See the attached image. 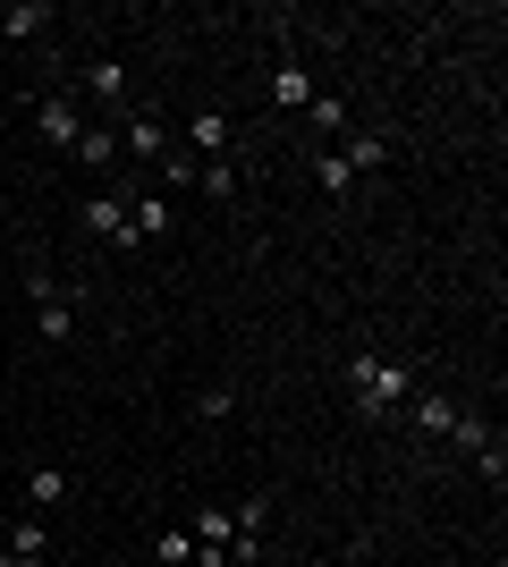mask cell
<instances>
[{
    "instance_id": "obj_1",
    "label": "cell",
    "mask_w": 508,
    "mask_h": 567,
    "mask_svg": "<svg viewBox=\"0 0 508 567\" xmlns=\"http://www.w3.org/2000/svg\"><path fill=\"white\" fill-rule=\"evenodd\" d=\"M348 399H356V415L390 424V415L415 399V364H398V355H356V364H348Z\"/></svg>"
},
{
    "instance_id": "obj_2",
    "label": "cell",
    "mask_w": 508,
    "mask_h": 567,
    "mask_svg": "<svg viewBox=\"0 0 508 567\" xmlns=\"http://www.w3.org/2000/svg\"><path fill=\"white\" fill-rule=\"evenodd\" d=\"M25 297H34V331H43V348H69V339H76V288H60L51 271H25Z\"/></svg>"
},
{
    "instance_id": "obj_3",
    "label": "cell",
    "mask_w": 508,
    "mask_h": 567,
    "mask_svg": "<svg viewBox=\"0 0 508 567\" xmlns=\"http://www.w3.org/2000/svg\"><path fill=\"white\" fill-rule=\"evenodd\" d=\"M34 136L60 144V153H76V136H85V111H76V94H34Z\"/></svg>"
},
{
    "instance_id": "obj_4",
    "label": "cell",
    "mask_w": 508,
    "mask_h": 567,
    "mask_svg": "<svg viewBox=\"0 0 508 567\" xmlns=\"http://www.w3.org/2000/svg\"><path fill=\"white\" fill-rule=\"evenodd\" d=\"M0 567H51V534H43V517L0 525Z\"/></svg>"
},
{
    "instance_id": "obj_5",
    "label": "cell",
    "mask_w": 508,
    "mask_h": 567,
    "mask_svg": "<svg viewBox=\"0 0 508 567\" xmlns=\"http://www.w3.org/2000/svg\"><path fill=\"white\" fill-rule=\"evenodd\" d=\"M85 237H102L111 255H127V246H136V229H127V195H94V204H85Z\"/></svg>"
},
{
    "instance_id": "obj_6",
    "label": "cell",
    "mask_w": 508,
    "mask_h": 567,
    "mask_svg": "<svg viewBox=\"0 0 508 567\" xmlns=\"http://www.w3.org/2000/svg\"><path fill=\"white\" fill-rule=\"evenodd\" d=\"M85 94L94 102H136V69H127V60H85Z\"/></svg>"
},
{
    "instance_id": "obj_7",
    "label": "cell",
    "mask_w": 508,
    "mask_h": 567,
    "mask_svg": "<svg viewBox=\"0 0 508 567\" xmlns=\"http://www.w3.org/2000/svg\"><path fill=\"white\" fill-rule=\"evenodd\" d=\"M120 153H136V162H162V153H169V127H162V111H127V127H120Z\"/></svg>"
},
{
    "instance_id": "obj_8",
    "label": "cell",
    "mask_w": 508,
    "mask_h": 567,
    "mask_svg": "<svg viewBox=\"0 0 508 567\" xmlns=\"http://www.w3.org/2000/svg\"><path fill=\"white\" fill-rule=\"evenodd\" d=\"M271 102H280V111H305V102H314V76H305V60H297V51H280V60H271Z\"/></svg>"
},
{
    "instance_id": "obj_9",
    "label": "cell",
    "mask_w": 508,
    "mask_h": 567,
    "mask_svg": "<svg viewBox=\"0 0 508 567\" xmlns=\"http://www.w3.org/2000/svg\"><path fill=\"white\" fill-rule=\"evenodd\" d=\"M339 162L356 169V178H373V169L390 162V136L382 127H348V136H339Z\"/></svg>"
},
{
    "instance_id": "obj_10",
    "label": "cell",
    "mask_w": 508,
    "mask_h": 567,
    "mask_svg": "<svg viewBox=\"0 0 508 567\" xmlns=\"http://www.w3.org/2000/svg\"><path fill=\"white\" fill-rule=\"evenodd\" d=\"M407 415H415V432H424V441H449V424H458V399H440V390H415Z\"/></svg>"
},
{
    "instance_id": "obj_11",
    "label": "cell",
    "mask_w": 508,
    "mask_h": 567,
    "mask_svg": "<svg viewBox=\"0 0 508 567\" xmlns=\"http://www.w3.org/2000/svg\"><path fill=\"white\" fill-rule=\"evenodd\" d=\"M187 153H195V162H220V153H229V118H220V111H195L187 118Z\"/></svg>"
},
{
    "instance_id": "obj_12",
    "label": "cell",
    "mask_w": 508,
    "mask_h": 567,
    "mask_svg": "<svg viewBox=\"0 0 508 567\" xmlns=\"http://www.w3.org/2000/svg\"><path fill=\"white\" fill-rule=\"evenodd\" d=\"M43 25H51V9H43V0H9V9H0V34H9V43H34Z\"/></svg>"
},
{
    "instance_id": "obj_13",
    "label": "cell",
    "mask_w": 508,
    "mask_h": 567,
    "mask_svg": "<svg viewBox=\"0 0 508 567\" xmlns=\"http://www.w3.org/2000/svg\"><path fill=\"white\" fill-rule=\"evenodd\" d=\"M127 229H136V246H145V237H169V204L162 195H136V204H127Z\"/></svg>"
},
{
    "instance_id": "obj_14",
    "label": "cell",
    "mask_w": 508,
    "mask_h": 567,
    "mask_svg": "<svg viewBox=\"0 0 508 567\" xmlns=\"http://www.w3.org/2000/svg\"><path fill=\"white\" fill-rule=\"evenodd\" d=\"M195 187L212 195V204H229V195H238V162H229V153H220V162H195Z\"/></svg>"
},
{
    "instance_id": "obj_15",
    "label": "cell",
    "mask_w": 508,
    "mask_h": 567,
    "mask_svg": "<svg viewBox=\"0 0 508 567\" xmlns=\"http://www.w3.org/2000/svg\"><path fill=\"white\" fill-rule=\"evenodd\" d=\"M25 499H34V508H60V499H69V466H34Z\"/></svg>"
},
{
    "instance_id": "obj_16",
    "label": "cell",
    "mask_w": 508,
    "mask_h": 567,
    "mask_svg": "<svg viewBox=\"0 0 508 567\" xmlns=\"http://www.w3.org/2000/svg\"><path fill=\"white\" fill-rule=\"evenodd\" d=\"M305 118H314L322 136H348V127H356V118H348V102H339V94H314V102H305Z\"/></svg>"
},
{
    "instance_id": "obj_17",
    "label": "cell",
    "mask_w": 508,
    "mask_h": 567,
    "mask_svg": "<svg viewBox=\"0 0 508 567\" xmlns=\"http://www.w3.org/2000/svg\"><path fill=\"white\" fill-rule=\"evenodd\" d=\"M314 187H322V195L339 204V195H356V169L339 162V153H322V162H314Z\"/></svg>"
},
{
    "instance_id": "obj_18",
    "label": "cell",
    "mask_w": 508,
    "mask_h": 567,
    "mask_svg": "<svg viewBox=\"0 0 508 567\" xmlns=\"http://www.w3.org/2000/svg\"><path fill=\"white\" fill-rule=\"evenodd\" d=\"M76 162L111 169V162H120V136H111V127H85V136H76Z\"/></svg>"
},
{
    "instance_id": "obj_19",
    "label": "cell",
    "mask_w": 508,
    "mask_h": 567,
    "mask_svg": "<svg viewBox=\"0 0 508 567\" xmlns=\"http://www.w3.org/2000/svg\"><path fill=\"white\" fill-rule=\"evenodd\" d=\"M153 559H162V567H195V534H162V543H153Z\"/></svg>"
},
{
    "instance_id": "obj_20",
    "label": "cell",
    "mask_w": 508,
    "mask_h": 567,
    "mask_svg": "<svg viewBox=\"0 0 508 567\" xmlns=\"http://www.w3.org/2000/svg\"><path fill=\"white\" fill-rule=\"evenodd\" d=\"M195 415H238V390H229V381H212V390L195 399Z\"/></svg>"
},
{
    "instance_id": "obj_21",
    "label": "cell",
    "mask_w": 508,
    "mask_h": 567,
    "mask_svg": "<svg viewBox=\"0 0 508 567\" xmlns=\"http://www.w3.org/2000/svg\"><path fill=\"white\" fill-rule=\"evenodd\" d=\"M0 348H9V322H0Z\"/></svg>"
}]
</instances>
